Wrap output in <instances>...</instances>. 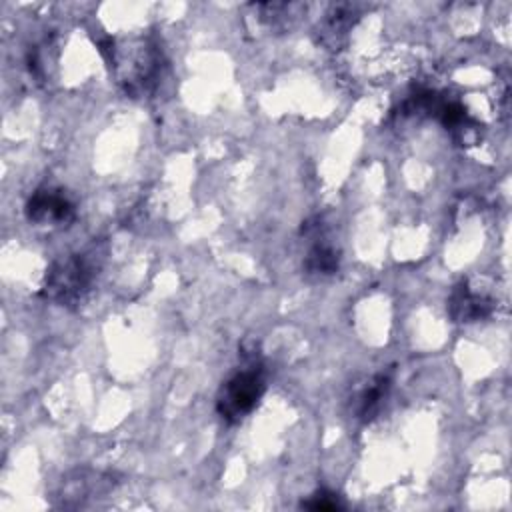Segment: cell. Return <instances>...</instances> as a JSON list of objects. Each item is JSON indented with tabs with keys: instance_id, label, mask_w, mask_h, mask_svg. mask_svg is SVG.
Listing matches in <instances>:
<instances>
[{
	"instance_id": "obj_1",
	"label": "cell",
	"mask_w": 512,
	"mask_h": 512,
	"mask_svg": "<svg viewBox=\"0 0 512 512\" xmlns=\"http://www.w3.org/2000/svg\"><path fill=\"white\" fill-rule=\"evenodd\" d=\"M100 52L106 58L116 84L128 96L140 98L156 88L164 68V54L152 38H104L100 40Z\"/></svg>"
},
{
	"instance_id": "obj_3",
	"label": "cell",
	"mask_w": 512,
	"mask_h": 512,
	"mask_svg": "<svg viewBox=\"0 0 512 512\" xmlns=\"http://www.w3.org/2000/svg\"><path fill=\"white\" fill-rule=\"evenodd\" d=\"M266 366L256 342L240 346V368H236L216 394V412L228 424L244 420L266 392Z\"/></svg>"
},
{
	"instance_id": "obj_2",
	"label": "cell",
	"mask_w": 512,
	"mask_h": 512,
	"mask_svg": "<svg viewBox=\"0 0 512 512\" xmlns=\"http://www.w3.org/2000/svg\"><path fill=\"white\" fill-rule=\"evenodd\" d=\"M104 256L106 248L94 242L82 252L56 258L46 270L40 296L62 308H78L90 294Z\"/></svg>"
},
{
	"instance_id": "obj_5",
	"label": "cell",
	"mask_w": 512,
	"mask_h": 512,
	"mask_svg": "<svg viewBox=\"0 0 512 512\" xmlns=\"http://www.w3.org/2000/svg\"><path fill=\"white\" fill-rule=\"evenodd\" d=\"M494 300L470 286L468 280H460L448 298V314L454 322H478L494 312Z\"/></svg>"
},
{
	"instance_id": "obj_6",
	"label": "cell",
	"mask_w": 512,
	"mask_h": 512,
	"mask_svg": "<svg viewBox=\"0 0 512 512\" xmlns=\"http://www.w3.org/2000/svg\"><path fill=\"white\" fill-rule=\"evenodd\" d=\"M392 378H394L392 368L380 370L354 394V398L350 402V408H352V414H354L356 420L370 422L380 414V410H382V406H384V402L390 394Z\"/></svg>"
},
{
	"instance_id": "obj_10",
	"label": "cell",
	"mask_w": 512,
	"mask_h": 512,
	"mask_svg": "<svg viewBox=\"0 0 512 512\" xmlns=\"http://www.w3.org/2000/svg\"><path fill=\"white\" fill-rule=\"evenodd\" d=\"M300 506L306 508V510H314V512H318V510H320V512H336V510H342V508H344V504L340 502L338 494H336V492H330V490H326V488L316 490L310 498L302 500Z\"/></svg>"
},
{
	"instance_id": "obj_4",
	"label": "cell",
	"mask_w": 512,
	"mask_h": 512,
	"mask_svg": "<svg viewBox=\"0 0 512 512\" xmlns=\"http://www.w3.org/2000/svg\"><path fill=\"white\" fill-rule=\"evenodd\" d=\"M28 222L36 226H66L76 218V204L56 186L36 188L24 206Z\"/></svg>"
},
{
	"instance_id": "obj_8",
	"label": "cell",
	"mask_w": 512,
	"mask_h": 512,
	"mask_svg": "<svg viewBox=\"0 0 512 512\" xmlns=\"http://www.w3.org/2000/svg\"><path fill=\"white\" fill-rule=\"evenodd\" d=\"M302 270L312 280H324L334 276L340 270V250L330 244L324 234L314 238V244L304 256Z\"/></svg>"
},
{
	"instance_id": "obj_9",
	"label": "cell",
	"mask_w": 512,
	"mask_h": 512,
	"mask_svg": "<svg viewBox=\"0 0 512 512\" xmlns=\"http://www.w3.org/2000/svg\"><path fill=\"white\" fill-rule=\"evenodd\" d=\"M106 484L104 476H100L98 472H90V470H76L72 474V478L66 480L64 484V496L62 498H78L80 502L84 498H90V494L98 488H102Z\"/></svg>"
},
{
	"instance_id": "obj_7",
	"label": "cell",
	"mask_w": 512,
	"mask_h": 512,
	"mask_svg": "<svg viewBox=\"0 0 512 512\" xmlns=\"http://www.w3.org/2000/svg\"><path fill=\"white\" fill-rule=\"evenodd\" d=\"M360 18L358 4H334L330 10L324 14L320 26H318V38L320 42L336 50L340 44L346 40L348 30L354 26V22Z\"/></svg>"
}]
</instances>
